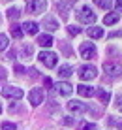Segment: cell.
Segmentation results:
<instances>
[{"label": "cell", "mask_w": 122, "mask_h": 130, "mask_svg": "<svg viewBox=\"0 0 122 130\" xmlns=\"http://www.w3.org/2000/svg\"><path fill=\"white\" fill-rule=\"evenodd\" d=\"M77 19H79V23L92 25L94 21H96V13L92 11V8H90V6H83V8L77 11Z\"/></svg>", "instance_id": "cell-1"}, {"label": "cell", "mask_w": 122, "mask_h": 130, "mask_svg": "<svg viewBox=\"0 0 122 130\" xmlns=\"http://www.w3.org/2000/svg\"><path fill=\"white\" fill-rule=\"evenodd\" d=\"M38 59H39L42 64L47 66V68H55V66L58 64V57H56L53 51H42V53L38 55Z\"/></svg>", "instance_id": "cell-2"}, {"label": "cell", "mask_w": 122, "mask_h": 130, "mask_svg": "<svg viewBox=\"0 0 122 130\" xmlns=\"http://www.w3.org/2000/svg\"><path fill=\"white\" fill-rule=\"evenodd\" d=\"M68 111L73 115H85L88 111V106L85 102H79V100H70L68 102Z\"/></svg>", "instance_id": "cell-3"}, {"label": "cell", "mask_w": 122, "mask_h": 130, "mask_svg": "<svg viewBox=\"0 0 122 130\" xmlns=\"http://www.w3.org/2000/svg\"><path fill=\"white\" fill-rule=\"evenodd\" d=\"M98 75V68L92 64H83L79 68V77L83 79V81H88V79H94Z\"/></svg>", "instance_id": "cell-4"}, {"label": "cell", "mask_w": 122, "mask_h": 130, "mask_svg": "<svg viewBox=\"0 0 122 130\" xmlns=\"http://www.w3.org/2000/svg\"><path fill=\"white\" fill-rule=\"evenodd\" d=\"M79 51H81V57H83L85 60H90V59L96 57V45H94L92 42H83L81 47H79Z\"/></svg>", "instance_id": "cell-5"}, {"label": "cell", "mask_w": 122, "mask_h": 130, "mask_svg": "<svg viewBox=\"0 0 122 130\" xmlns=\"http://www.w3.org/2000/svg\"><path fill=\"white\" fill-rule=\"evenodd\" d=\"M2 96L4 98H13V100H21V98L25 96V92H23V89L10 85V87H4L2 89Z\"/></svg>", "instance_id": "cell-6"}, {"label": "cell", "mask_w": 122, "mask_h": 130, "mask_svg": "<svg viewBox=\"0 0 122 130\" xmlns=\"http://www.w3.org/2000/svg\"><path fill=\"white\" fill-rule=\"evenodd\" d=\"M28 100H30V104H32V106H39V104H42V102L45 100V92H43V89L34 87L32 91H30V94H28Z\"/></svg>", "instance_id": "cell-7"}, {"label": "cell", "mask_w": 122, "mask_h": 130, "mask_svg": "<svg viewBox=\"0 0 122 130\" xmlns=\"http://www.w3.org/2000/svg\"><path fill=\"white\" fill-rule=\"evenodd\" d=\"M103 72H107V75H111V77H120L122 75V66L118 62H105V64H103Z\"/></svg>", "instance_id": "cell-8"}, {"label": "cell", "mask_w": 122, "mask_h": 130, "mask_svg": "<svg viewBox=\"0 0 122 130\" xmlns=\"http://www.w3.org/2000/svg\"><path fill=\"white\" fill-rule=\"evenodd\" d=\"M47 10V2L45 0H32V2L28 4V11L34 13V15H39V13H43Z\"/></svg>", "instance_id": "cell-9"}, {"label": "cell", "mask_w": 122, "mask_h": 130, "mask_svg": "<svg viewBox=\"0 0 122 130\" xmlns=\"http://www.w3.org/2000/svg\"><path fill=\"white\" fill-rule=\"evenodd\" d=\"M53 89H55L58 94H62V96H70L71 92H73V85L68 83V81H58V83H55Z\"/></svg>", "instance_id": "cell-10"}, {"label": "cell", "mask_w": 122, "mask_h": 130, "mask_svg": "<svg viewBox=\"0 0 122 130\" xmlns=\"http://www.w3.org/2000/svg\"><path fill=\"white\" fill-rule=\"evenodd\" d=\"M42 26H45L47 30H51V32H53V30H56V28H58V21H56V19H55L53 15H47V17L43 19Z\"/></svg>", "instance_id": "cell-11"}, {"label": "cell", "mask_w": 122, "mask_h": 130, "mask_svg": "<svg viewBox=\"0 0 122 130\" xmlns=\"http://www.w3.org/2000/svg\"><path fill=\"white\" fill-rule=\"evenodd\" d=\"M94 94L98 96V100L101 102V104H109V100H111V94H109V91H105V89H96L94 91Z\"/></svg>", "instance_id": "cell-12"}, {"label": "cell", "mask_w": 122, "mask_h": 130, "mask_svg": "<svg viewBox=\"0 0 122 130\" xmlns=\"http://www.w3.org/2000/svg\"><path fill=\"white\" fill-rule=\"evenodd\" d=\"M21 28L25 30L26 34H38V32H39V25H38V23H34V21H26V23L23 25Z\"/></svg>", "instance_id": "cell-13"}, {"label": "cell", "mask_w": 122, "mask_h": 130, "mask_svg": "<svg viewBox=\"0 0 122 130\" xmlns=\"http://www.w3.org/2000/svg\"><path fill=\"white\" fill-rule=\"evenodd\" d=\"M53 42H55V40H53V36H51V34H39V36H38V43H39L42 47H45V49L51 47V45H53Z\"/></svg>", "instance_id": "cell-14"}, {"label": "cell", "mask_w": 122, "mask_h": 130, "mask_svg": "<svg viewBox=\"0 0 122 130\" xmlns=\"http://www.w3.org/2000/svg\"><path fill=\"white\" fill-rule=\"evenodd\" d=\"M87 34H88V38L100 40V38H103V28L101 26H90V28L87 30Z\"/></svg>", "instance_id": "cell-15"}, {"label": "cell", "mask_w": 122, "mask_h": 130, "mask_svg": "<svg viewBox=\"0 0 122 130\" xmlns=\"http://www.w3.org/2000/svg\"><path fill=\"white\" fill-rule=\"evenodd\" d=\"M75 2H77V0H58V10H60V13H62V15H66V11L70 10Z\"/></svg>", "instance_id": "cell-16"}, {"label": "cell", "mask_w": 122, "mask_h": 130, "mask_svg": "<svg viewBox=\"0 0 122 130\" xmlns=\"http://www.w3.org/2000/svg\"><path fill=\"white\" fill-rule=\"evenodd\" d=\"M118 21H120V15H118L116 11H113V13H107V15L103 17V23H105V25H116Z\"/></svg>", "instance_id": "cell-17"}, {"label": "cell", "mask_w": 122, "mask_h": 130, "mask_svg": "<svg viewBox=\"0 0 122 130\" xmlns=\"http://www.w3.org/2000/svg\"><path fill=\"white\" fill-rule=\"evenodd\" d=\"M73 74V68H71L70 64H62L60 68H58V75H60L62 79H66V77H70V75Z\"/></svg>", "instance_id": "cell-18"}, {"label": "cell", "mask_w": 122, "mask_h": 130, "mask_svg": "<svg viewBox=\"0 0 122 130\" xmlns=\"http://www.w3.org/2000/svg\"><path fill=\"white\" fill-rule=\"evenodd\" d=\"M77 92H79L81 96L88 98V96H92V94H94V89H92V87H88V85H79V87H77Z\"/></svg>", "instance_id": "cell-19"}, {"label": "cell", "mask_w": 122, "mask_h": 130, "mask_svg": "<svg viewBox=\"0 0 122 130\" xmlns=\"http://www.w3.org/2000/svg\"><path fill=\"white\" fill-rule=\"evenodd\" d=\"M8 17H10L11 21H17L21 17V10L19 8H10V10H8Z\"/></svg>", "instance_id": "cell-20"}, {"label": "cell", "mask_w": 122, "mask_h": 130, "mask_svg": "<svg viewBox=\"0 0 122 130\" xmlns=\"http://www.w3.org/2000/svg\"><path fill=\"white\" fill-rule=\"evenodd\" d=\"M21 55H23V59H30V57H32V45H30V43L23 45L21 47Z\"/></svg>", "instance_id": "cell-21"}, {"label": "cell", "mask_w": 122, "mask_h": 130, "mask_svg": "<svg viewBox=\"0 0 122 130\" xmlns=\"http://www.w3.org/2000/svg\"><path fill=\"white\" fill-rule=\"evenodd\" d=\"M11 36H13L15 40H21V38H23V28H21L19 25H13V26H11Z\"/></svg>", "instance_id": "cell-22"}, {"label": "cell", "mask_w": 122, "mask_h": 130, "mask_svg": "<svg viewBox=\"0 0 122 130\" xmlns=\"http://www.w3.org/2000/svg\"><path fill=\"white\" fill-rule=\"evenodd\" d=\"M83 32V28H81V26H75V25H70L68 26V34L70 36H77V34H81Z\"/></svg>", "instance_id": "cell-23"}, {"label": "cell", "mask_w": 122, "mask_h": 130, "mask_svg": "<svg viewBox=\"0 0 122 130\" xmlns=\"http://www.w3.org/2000/svg\"><path fill=\"white\" fill-rule=\"evenodd\" d=\"M79 130H98V126L94 123H87V121H85V123L79 124Z\"/></svg>", "instance_id": "cell-24"}, {"label": "cell", "mask_w": 122, "mask_h": 130, "mask_svg": "<svg viewBox=\"0 0 122 130\" xmlns=\"http://www.w3.org/2000/svg\"><path fill=\"white\" fill-rule=\"evenodd\" d=\"M8 43H10L8 36H6V34H0V51H4V49L8 47Z\"/></svg>", "instance_id": "cell-25"}, {"label": "cell", "mask_w": 122, "mask_h": 130, "mask_svg": "<svg viewBox=\"0 0 122 130\" xmlns=\"http://www.w3.org/2000/svg\"><path fill=\"white\" fill-rule=\"evenodd\" d=\"M96 4L100 8H103V10H109L111 8V0H96Z\"/></svg>", "instance_id": "cell-26"}, {"label": "cell", "mask_w": 122, "mask_h": 130, "mask_svg": "<svg viewBox=\"0 0 122 130\" xmlns=\"http://www.w3.org/2000/svg\"><path fill=\"white\" fill-rule=\"evenodd\" d=\"M2 130H17V126L10 121H6V123H2Z\"/></svg>", "instance_id": "cell-27"}, {"label": "cell", "mask_w": 122, "mask_h": 130, "mask_svg": "<svg viewBox=\"0 0 122 130\" xmlns=\"http://www.w3.org/2000/svg\"><path fill=\"white\" fill-rule=\"evenodd\" d=\"M115 104H116V107H118V111H122V94L115 96Z\"/></svg>", "instance_id": "cell-28"}, {"label": "cell", "mask_w": 122, "mask_h": 130, "mask_svg": "<svg viewBox=\"0 0 122 130\" xmlns=\"http://www.w3.org/2000/svg\"><path fill=\"white\" fill-rule=\"evenodd\" d=\"M60 47H62V51H64V53H66L68 57H71V55H73V51H71V47H68L66 43H60Z\"/></svg>", "instance_id": "cell-29"}, {"label": "cell", "mask_w": 122, "mask_h": 130, "mask_svg": "<svg viewBox=\"0 0 122 130\" xmlns=\"http://www.w3.org/2000/svg\"><path fill=\"white\" fill-rule=\"evenodd\" d=\"M6 68H2V66H0V79H6Z\"/></svg>", "instance_id": "cell-30"}, {"label": "cell", "mask_w": 122, "mask_h": 130, "mask_svg": "<svg viewBox=\"0 0 122 130\" xmlns=\"http://www.w3.org/2000/svg\"><path fill=\"white\" fill-rule=\"evenodd\" d=\"M15 72H17V74H23V72H25V68H23L21 64H15Z\"/></svg>", "instance_id": "cell-31"}, {"label": "cell", "mask_w": 122, "mask_h": 130, "mask_svg": "<svg viewBox=\"0 0 122 130\" xmlns=\"http://www.w3.org/2000/svg\"><path fill=\"white\" fill-rule=\"evenodd\" d=\"M115 8H116V10H120V11H122V0H116V2H115Z\"/></svg>", "instance_id": "cell-32"}, {"label": "cell", "mask_w": 122, "mask_h": 130, "mask_svg": "<svg viewBox=\"0 0 122 130\" xmlns=\"http://www.w3.org/2000/svg\"><path fill=\"white\" fill-rule=\"evenodd\" d=\"M6 59H8V60H10V59H15V51H10V53L6 55Z\"/></svg>", "instance_id": "cell-33"}, {"label": "cell", "mask_w": 122, "mask_h": 130, "mask_svg": "<svg viewBox=\"0 0 122 130\" xmlns=\"http://www.w3.org/2000/svg\"><path fill=\"white\" fill-rule=\"evenodd\" d=\"M45 87H49V89H53V81H51V79H45Z\"/></svg>", "instance_id": "cell-34"}, {"label": "cell", "mask_w": 122, "mask_h": 130, "mask_svg": "<svg viewBox=\"0 0 122 130\" xmlns=\"http://www.w3.org/2000/svg\"><path fill=\"white\" fill-rule=\"evenodd\" d=\"M64 124H70V126H71V124H73V119H71V117L70 119H64Z\"/></svg>", "instance_id": "cell-35"}, {"label": "cell", "mask_w": 122, "mask_h": 130, "mask_svg": "<svg viewBox=\"0 0 122 130\" xmlns=\"http://www.w3.org/2000/svg\"><path fill=\"white\" fill-rule=\"evenodd\" d=\"M118 130H122V123H118Z\"/></svg>", "instance_id": "cell-36"}, {"label": "cell", "mask_w": 122, "mask_h": 130, "mask_svg": "<svg viewBox=\"0 0 122 130\" xmlns=\"http://www.w3.org/2000/svg\"><path fill=\"white\" fill-rule=\"evenodd\" d=\"M0 113H2V106H0Z\"/></svg>", "instance_id": "cell-37"}]
</instances>
